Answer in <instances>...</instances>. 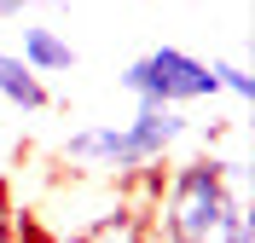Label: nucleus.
I'll list each match as a JSON object with an SVG mask.
<instances>
[{"instance_id": "9", "label": "nucleus", "mask_w": 255, "mask_h": 243, "mask_svg": "<svg viewBox=\"0 0 255 243\" xmlns=\"http://www.w3.org/2000/svg\"><path fill=\"white\" fill-rule=\"evenodd\" d=\"M0 23H6V12H0Z\"/></svg>"}, {"instance_id": "6", "label": "nucleus", "mask_w": 255, "mask_h": 243, "mask_svg": "<svg viewBox=\"0 0 255 243\" xmlns=\"http://www.w3.org/2000/svg\"><path fill=\"white\" fill-rule=\"evenodd\" d=\"M0 98L6 104H17V110H52V87L47 76H35L17 52L0 47Z\"/></svg>"}, {"instance_id": "7", "label": "nucleus", "mask_w": 255, "mask_h": 243, "mask_svg": "<svg viewBox=\"0 0 255 243\" xmlns=\"http://www.w3.org/2000/svg\"><path fill=\"white\" fill-rule=\"evenodd\" d=\"M209 76H215L221 93L238 98V104H250V98H255V76H250L244 64H232V58H209Z\"/></svg>"}, {"instance_id": "5", "label": "nucleus", "mask_w": 255, "mask_h": 243, "mask_svg": "<svg viewBox=\"0 0 255 243\" xmlns=\"http://www.w3.org/2000/svg\"><path fill=\"white\" fill-rule=\"evenodd\" d=\"M17 58L35 70V76H64V70H76V47L64 41L58 29H47V23H23V47H17Z\"/></svg>"}, {"instance_id": "2", "label": "nucleus", "mask_w": 255, "mask_h": 243, "mask_svg": "<svg viewBox=\"0 0 255 243\" xmlns=\"http://www.w3.org/2000/svg\"><path fill=\"white\" fill-rule=\"evenodd\" d=\"M116 81H122L128 98H139V104H174V110L221 93L215 76H209V64H203V58H191V52H180V47H151V52H139Z\"/></svg>"}, {"instance_id": "1", "label": "nucleus", "mask_w": 255, "mask_h": 243, "mask_svg": "<svg viewBox=\"0 0 255 243\" xmlns=\"http://www.w3.org/2000/svg\"><path fill=\"white\" fill-rule=\"evenodd\" d=\"M238 162H221V157H197L186 168L162 179L157 191V214H162V238L174 243H215L226 209L238 203Z\"/></svg>"}, {"instance_id": "8", "label": "nucleus", "mask_w": 255, "mask_h": 243, "mask_svg": "<svg viewBox=\"0 0 255 243\" xmlns=\"http://www.w3.org/2000/svg\"><path fill=\"white\" fill-rule=\"evenodd\" d=\"M23 6H64V0H0V12H6V17H17Z\"/></svg>"}, {"instance_id": "3", "label": "nucleus", "mask_w": 255, "mask_h": 243, "mask_svg": "<svg viewBox=\"0 0 255 243\" xmlns=\"http://www.w3.org/2000/svg\"><path fill=\"white\" fill-rule=\"evenodd\" d=\"M64 157L81 162V168H99V174H145V162H139V151H133L122 122H87V128H76L64 139Z\"/></svg>"}, {"instance_id": "4", "label": "nucleus", "mask_w": 255, "mask_h": 243, "mask_svg": "<svg viewBox=\"0 0 255 243\" xmlns=\"http://www.w3.org/2000/svg\"><path fill=\"white\" fill-rule=\"evenodd\" d=\"M122 128H128V139H133V151H139V162L151 168V162H162V157L191 133V122L174 110V104H139Z\"/></svg>"}]
</instances>
